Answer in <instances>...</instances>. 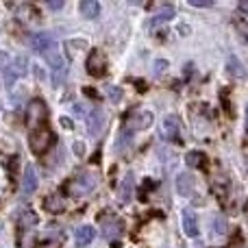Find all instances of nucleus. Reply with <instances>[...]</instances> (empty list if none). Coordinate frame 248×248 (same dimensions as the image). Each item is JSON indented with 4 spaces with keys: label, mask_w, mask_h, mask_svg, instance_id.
<instances>
[{
    "label": "nucleus",
    "mask_w": 248,
    "mask_h": 248,
    "mask_svg": "<svg viewBox=\"0 0 248 248\" xmlns=\"http://www.w3.org/2000/svg\"><path fill=\"white\" fill-rule=\"evenodd\" d=\"M52 141H55V135H52V131L48 126L33 128L29 135V146L35 155H44L48 148H50Z\"/></svg>",
    "instance_id": "1"
},
{
    "label": "nucleus",
    "mask_w": 248,
    "mask_h": 248,
    "mask_svg": "<svg viewBox=\"0 0 248 248\" xmlns=\"http://www.w3.org/2000/svg\"><path fill=\"white\" fill-rule=\"evenodd\" d=\"M29 44H31V48H33L35 52H39L42 57H48L50 52L59 50V46H57L55 37H52L50 33H35L33 37L29 39Z\"/></svg>",
    "instance_id": "2"
},
{
    "label": "nucleus",
    "mask_w": 248,
    "mask_h": 248,
    "mask_svg": "<svg viewBox=\"0 0 248 248\" xmlns=\"http://www.w3.org/2000/svg\"><path fill=\"white\" fill-rule=\"evenodd\" d=\"M46 118H48V109H46V105H44L39 98L31 100V103H29V111H26V120H29L31 128H39V126H44Z\"/></svg>",
    "instance_id": "3"
},
{
    "label": "nucleus",
    "mask_w": 248,
    "mask_h": 248,
    "mask_svg": "<svg viewBox=\"0 0 248 248\" xmlns=\"http://www.w3.org/2000/svg\"><path fill=\"white\" fill-rule=\"evenodd\" d=\"M87 72H90V77H105V72H107V57H105L103 50H92L90 57H87V63H85Z\"/></svg>",
    "instance_id": "4"
},
{
    "label": "nucleus",
    "mask_w": 248,
    "mask_h": 248,
    "mask_svg": "<svg viewBox=\"0 0 248 248\" xmlns=\"http://www.w3.org/2000/svg\"><path fill=\"white\" fill-rule=\"evenodd\" d=\"M94 185H96V179L92 174H78V176H74L72 181H70L65 187L68 189H72V194L74 196H83V194H87V192H92L94 189Z\"/></svg>",
    "instance_id": "5"
},
{
    "label": "nucleus",
    "mask_w": 248,
    "mask_h": 248,
    "mask_svg": "<svg viewBox=\"0 0 248 248\" xmlns=\"http://www.w3.org/2000/svg\"><path fill=\"white\" fill-rule=\"evenodd\" d=\"M161 135L166 141H181V120L176 116H166L161 122Z\"/></svg>",
    "instance_id": "6"
},
{
    "label": "nucleus",
    "mask_w": 248,
    "mask_h": 248,
    "mask_svg": "<svg viewBox=\"0 0 248 248\" xmlns=\"http://www.w3.org/2000/svg\"><path fill=\"white\" fill-rule=\"evenodd\" d=\"M103 126H105V111L100 105H96V107L92 109V113L87 116V131H90L92 137H96L103 131Z\"/></svg>",
    "instance_id": "7"
},
{
    "label": "nucleus",
    "mask_w": 248,
    "mask_h": 248,
    "mask_svg": "<svg viewBox=\"0 0 248 248\" xmlns=\"http://www.w3.org/2000/svg\"><path fill=\"white\" fill-rule=\"evenodd\" d=\"M150 124H153V113L150 111H135L133 113V118L128 120V124H124V126L128 128V131H144V128H148Z\"/></svg>",
    "instance_id": "8"
},
{
    "label": "nucleus",
    "mask_w": 248,
    "mask_h": 248,
    "mask_svg": "<svg viewBox=\"0 0 248 248\" xmlns=\"http://www.w3.org/2000/svg\"><path fill=\"white\" fill-rule=\"evenodd\" d=\"M181 220H183V233H185V235H187V237H198L201 229H198L196 214H194L192 209H183V214H181Z\"/></svg>",
    "instance_id": "9"
},
{
    "label": "nucleus",
    "mask_w": 248,
    "mask_h": 248,
    "mask_svg": "<svg viewBox=\"0 0 248 248\" xmlns=\"http://www.w3.org/2000/svg\"><path fill=\"white\" fill-rule=\"evenodd\" d=\"M37 185H39V181H37V172H35V168L26 166L24 179H22V192H24L26 196H31V194L37 192Z\"/></svg>",
    "instance_id": "10"
},
{
    "label": "nucleus",
    "mask_w": 248,
    "mask_h": 248,
    "mask_svg": "<svg viewBox=\"0 0 248 248\" xmlns=\"http://www.w3.org/2000/svg\"><path fill=\"white\" fill-rule=\"evenodd\" d=\"M77 246L78 248H85V246H90L92 244V240L96 237V231H94V227H90V224H83V227H78L77 229Z\"/></svg>",
    "instance_id": "11"
},
{
    "label": "nucleus",
    "mask_w": 248,
    "mask_h": 248,
    "mask_svg": "<svg viewBox=\"0 0 248 248\" xmlns=\"http://www.w3.org/2000/svg\"><path fill=\"white\" fill-rule=\"evenodd\" d=\"M176 192H179L181 196H192V192H194V176L187 174V172H183V174L176 176Z\"/></svg>",
    "instance_id": "12"
},
{
    "label": "nucleus",
    "mask_w": 248,
    "mask_h": 248,
    "mask_svg": "<svg viewBox=\"0 0 248 248\" xmlns=\"http://www.w3.org/2000/svg\"><path fill=\"white\" fill-rule=\"evenodd\" d=\"M78 11H81L83 17H87V20H96V17L100 16V4H98V0H81Z\"/></svg>",
    "instance_id": "13"
},
{
    "label": "nucleus",
    "mask_w": 248,
    "mask_h": 248,
    "mask_svg": "<svg viewBox=\"0 0 248 248\" xmlns=\"http://www.w3.org/2000/svg\"><path fill=\"white\" fill-rule=\"evenodd\" d=\"M26 70H29V61H26V57H16V59H13L11 61V65H9V68H7V72H11L13 74V77H24V74H26Z\"/></svg>",
    "instance_id": "14"
},
{
    "label": "nucleus",
    "mask_w": 248,
    "mask_h": 248,
    "mask_svg": "<svg viewBox=\"0 0 248 248\" xmlns=\"http://www.w3.org/2000/svg\"><path fill=\"white\" fill-rule=\"evenodd\" d=\"M122 231H124V227H122L120 220H118V222L116 220H113V222H107L103 227V235L107 237V240H111V242H116V237L122 235Z\"/></svg>",
    "instance_id": "15"
},
{
    "label": "nucleus",
    "mask_w": 248,
    "mask_h": 248,
    "mask_svg": "<svg viewBox=\"0 0 248 248\" xmlns=\"http://www.w3.org/2000/svg\"><path fill=\"white\" fill-rule=\"evenodd\" d=\"M227 68H229V74H231V77H235V78H244L246 77V68H244V63H242L237 57H229Z\"/></svg>",
    "instance_id": "16"
},
{
    "label": "nucleus",
    "mask_w": 248,
    "mask_h": 248,
    "mask_svg": "<svg viewBox=\"0 0 248 248\" xmlns=\"http://www.w3.org/2000/svg\"><path fill=\"white\" fill-rule=\"evenodd\" d=\"M172 17H174V7H172V4H166V7L150 20V26H159V24H163V22H170Z\"/></svg>",
    "instance_id": "17"
},
{
    "label": "nucleus",
    "mask_w": 248,
    "mask_h": 248,
    "mask_svg": "<svg viewBox=\"0 0 248 248\" xmlns=\"http://www.w3.org/2000/svg\"><path fill=\"white\" fill-rule=\"evenodd\" d=\"M65 78H68V65H65V61H63L61 65L52 68V85H55V87H61Z\"/></svg>",
    "instance_id": "18"
},
{
    "label": "nucleus",
    "mask_w": 248,
    "mask_h": 248,
    "mask_svg": "<svg viewBox=\"0 0 248 248\" xmlns=\"http://www.w3.org/2000/svg\"><path fill=\"white\" fill-rule=\"evenodd\" d=\"M185 163H187L189 168H202V163H205V155H202L201 150H192V153L185 155Z\"/></svg>",
    "instance_id": "19"
},
{
    "label": "nucleus",
    "mask_w": 248,
    "mask_h": 248,
    "mask_svg": "<svg viewBox=\"0 0 248 248\" xmlns=\"http://www.w3.org/2000/svg\"><path fill=\"white\" fill-rule=\"evenodd\" d=\"M131 185H133V174H126V179L122 181V192H120V198L124 202L131 198Z\"/></svg>",
    "instance_id": "20"
},
{
    "label": "nucleus",
    "mask_w": 248,
    "mask_h": 248,
    "mask_svg": "<svg viewBox=\"0 0 248 248\" xmlns=\"http://www.w3.org/2000/svg\"><path fill=\"white\" fill-rule=\"evenodd\" d=\"M33 224H37V216L31 214V211H24V214L20 216V227L26 229V227H33Z\"/></svg>",
    "instance_id": "21"
},
{
    "label": "nucleus",
    "mask_w": 248,
    "mask_h": 248,
    "mask_svg": "<svg viewBox=\"0 0 248 248\" xmlns=\"http://www.w3.org/2000/svg\"><path fill=\"white\" fill-rule=\"evenodd\" d=\"M214 233H216V235L227 233V220H224V216H216V218H214Z\"/></svg>",
    "instance_id": "22"
},
{
    "label": "nucleus",
    "mask_w": 248,
    "mask_h": 248,
    "mask_svg": "<svg viewBox=\"0 0 248 248\" xmlns=\"http://www.w3.org/2000/svg\"><path fill=\"white\" fill-rule=\"evenodd\" d=\"M44 207H50V211H61L63 209V205H61V201H59V196H52V198H46L44 201Z\"/></svg>",
    "instance_id": "23"
},
{
    "label": "nucleus",
    "mask_w": 248,
    "mask_h": 248,
    "mask_svg": "<svg viewBox=\"0 0 248 248\" xmlns=\"http://www.w3.org/2000/svg\"><path fill=\"white\" fill-rule=\"evenodd\" d=\"M107 94H109V100H111V103H120V100H122V90H120V87L109 85L107 87Z\"/></svg>",
    "instance_id": "24"
},
{
    "label": "nucleus",
    "mask_w": 248,
    "mask_h": 248,
    "mask_svg": "<svg viewBox=\"0 0 248 248\" xmlns=\"http://www.w3.org/2000/svg\"><path fill=\"white\" fill-rule=\"evenodd\" d=\"M168 68V61H163V59H159L157 63H155V74H157V77H161L163 74V70Z\"/></svg>",
    "instance_id": "25"
},
{
    "label": "nucleus",
    "mask_w": 248,
    "mask_h": 248,
    "mask_svg": "<svg viewBox=\"0 0 248 248\" xmlns=\"http://www.w3.org/2000/svg\"><path fill=\"white\" fill-rule=\"evenodd\" d=\"M189 4H192V7H211L214 0H189Z\"/></svg>",
    "instance_id": "26"
},
{
    "label": "nucleus",
    "mask_w": 248,
    "mask_h": 248,
    "mask_svg": "<svg viewBox=\"0 0 248 248\" xmlns=\"http://www.w3.org/2000/svg\"><path fill=\"white\" fill-rule=\"evenodd\" d=\"M222 103H224V109H227L229 116H233V109H231V103H229V98H227V92L222 94Z\"/></svg>",
    "instance_id": "27"
},
{
    "label": "nucleus",
    "mask_w": 248,
    "mask_h": 248,
    "mask_svg": "<svg viewBox=\"0 0 248 248\" xmlns=\"http://www.w3.org/2000/svg\"><path fill=\"white\" fill-rule=\"evenodd\" d=\"M48 7H50V9H55V11H57V9H61V7H63V0H50V2H48Z\"/></svg>",
    "instance_id": "28"
},
{
    "label": "nucleus",
    "mask_w": 248,
    "mask_h": 248,
    "mask_svg": "<svg viewBox=\"0 0 248 248\" xmlns=\"http://www.w3.org/2000/svg\"><path fill=\"white\" fill-rule=\"evenodd\" d=\"M83 92H85V96H90V98L98 100V92H94V90H92V87H85V90H83Z\"/></svg>",
    "instance_id": "29"
},
{
    "label": "nucleus",
    "mask_w": 248,
    "mask_h": 248,
    "mask_svg": "<svg viewBox=\"0 0 248 248\" xmlns=\"http://www.w3.org/2000/svg\"><path fill=\"white\" fill-rule=\"evenodd\" d=\"M83 150H85V146L77 141V144H74V153H77V155H83Z\"/></svg>",
    "instance_id": "30"
},
{
    "label": "nucleus",
    "mask_w": 248,
    "mask_h": 248,
    "mask_svg": "<svg viewBox=\"0 0 248 248\" xmlns=\"http://www.w3.org/2000/svg\"><path fill=\"white\" fill-rule=\"evenodd\" d=\"M61 124H63V126H65V128H72V122H70V120H68V118H61Z\"/></svg>",
    "instance_id": "31"
},
{
    "label": "nucleus",
    "mask_w": 248,
    "mask_h": 248,
    "mask_svg": "<svg viewBox=\"0 0 248 248\" xmlns=\"http://www.w3.org/2000/svg\"><path fill=\"white\" fill-rule=\"evenodd\" d=\"M240 11H246L248 13V2H240Z\"/></svg>",
    "instance_id": "32"
},
{
    "label": "nucleus",
    "mask_w": 248,
    "mask_h": 248,
    "mask_svg": "<svg viewBox=\"0 0 248 248\" xmlns=\"http://www.w3.org/2000/svg\"><path fill=\"white\" fill-rule=\"evenodd\" d=\"M111 248H122V244H120V242L116 240V242H111Z\"/></svg>",
    "instance_id": "33"
},
{
    "label": "nucleus",
    "mask_w": 248,
    "mask_h": 248,
    "mask_svg": "<svg viewBox=\"0 0 248 248\" xmlns=\"http://www.w3.org/2000/svg\"><path fill=\"white\" fill-rule=\"evenodd\" d=\"M246 128H248V109H246Z\"/></svg>",
    "instance_id": "34"
}]
</instances>
